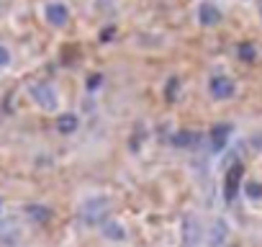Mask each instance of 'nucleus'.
Masks as SVG:
<instances>
[{
    "instance_id": "11",
    "label": "nucleus",
    "mask_w": 262,
    "mask_h": 247,
    "mask_svg": "<svg viewBox=\"0 0 262 247\" xmlns=\"http://www.w3.org/2000/svg\"><path fill=\"white\" fill-rule=\"evenodd\" d=\"M26 214H29V219H34V221H49V209L47 206H39V203H29L26 206Z\"/></svg>"
},
{
    "instance_id": "1",
    "label": "nucleus",
    "mask_w": 262,
    "mask_h": 247,
    "mask_svg": "<svg viewBox=\"0 0 262 247\" xmlns=\"http://www.w3.org/2000/svg\"><path fill=\"white\" fill-rule=\"evenodd\" d=\"M105 214H108V203H105L103 198H90V201H85L82 209H80V219H82L85 224H100V221L105 219Z\"/></svg>"
},
{
    "instance_id": "3",
    "label": "nucleus",
    "mask_w": 262,
    "mask_h": 247,
    "mask_svg": "<svg viewBox=\"0 0 262 247\" xmlns=\"http://www.w3.org/2000/svg\"><path fill=\"white\" fill-rule=\"evenodd\" d=\"M198 237H201L198 221H195V216H188L185 227H183V244L185 247H198Z\"/></svg>"
},
{
    "instance_id": "14",
    "label": "nucleus",
    "mask_w": 262,
    "mask_h": 247,
    "mask_svg": "<svg viewBox=\"0 0 262 247\" xmlns=\"http://www.w3.org/2000/svg\"><path fill=\"white\" fill-rule=\"evenodd\" d=\"M247 193H249L252 198H257V196H262V186H259V183H249V186H247Z\"/></svg>"
},
{
    "instance_id": "7",
    "label": "nucleus",
    "mask_w": 262,
    "mask_h": 247,
    "mask_svg": "<svg viewBox=\"0 0 262 247\" xmlns=\"http://www.w3.org/2000/svg\"><path fill=\"white\" fill-rule=\"evenodd\" d=\"M198 18H201L203 26H216L221 21V11L216 6H211V3H203L201 11H198Z\"/></svg>"
},
{
    "instance_id": "16",
    "label": "nucleus",
    "mask_w": 262,
    "mask_h": 247,
    "mask_svg": "<svg viewBox=\"0 0 262 247\" xmlns=\"http://www.w3.org/2000/svg\"><path fill=\"white\" fill-rule=\"evenodd\" d=\"M11 62V54H8V49L6 47H0V67H3V65H8Z\"/></svg>"
},
{
    "instance_id": "5",
    "label": "nucleus",
    "mask_w": 262,
    "mask_h": 247,
    "mask_svg": "<svg viewBox=\"0 0 262 247\" xmlns=\"http://www.w3.org/2000/svg\"><path fill=\"white\" fill-rule=\"evenodd\" d=\"M242 175H244V165H231V168L226 170V196H229V198H234Z\"/></svg>"
},
{
    "instance_id": "6",
    "label": "nucleus",
    "mask_w": 262,
    "mask_h": 247,
    "mask_svg": "<svg viewBox=\"0 0 262 247\" xmlns=\"http://www.w3.org/2000/svg\"><path fill=\"white\" fill-rule=\"evenodd\" d=\"M47 21L52 26H64L67 24V8L62 3H49L47 6Z\"/></svg>"
},
{
    "instance_id": "15",
    "label": "nucleus",
    "mask_w": 262,
    "mask_h": 247,
    "mask_svg": "<svg viewBox=\"0 0 262 247\" xmlns=\"http://www.w3.org/2000/svg\"><path fill=\"white\" fill-rule=\"evenodd\" d=\"M188 142H190V134H188V132H183V134L175 137V145H178V147H188Z\"/></svg>"
},
{
    "instance_id": "13",
    "label": "nucleus",
    "mask_w": 262,
    "mask_h": 247,
    "mask_svg": "<svg viewBox=\"0 0 262 247\" xmlns=\"http://www.w3.org/2000/svg\"><path fill=\"white\" fill-rule=\"evenodd\" d=\"M239 57L247 59V62H252V59H254V49H252V44H242V47H239Z\"/></svg>"
},
{
    "instance_id": "12",
    "label": "nucleus",
    "mask_w": 262,
    "mask_h": 247,
    "mask_svg": "<svg viewBox=\"0 0 262 247\" xmlns=\"http://www.w3.org/2000/svg\"><path fill=\"white\" fill-rule=\"evenodd\" d=\"M103 234L111 237V239H121V237H123V229H121L118 224H113V221H105V224H103Z\"/></svg>"
},
{
    "instance_id": "19",
    "label": "nucleus",
    "mask_w": 262,
    "mask_h": 247,
    "mask_svg": "<svg viewBox=\"0 0 262 247\" xmlns=\"http://www.w3.org/2000/svg\"><path fill=\"white\" fill-rule=\"evenodd\" d=\"M259 11H262V6H259Z\"/></svg>"
},
{
    "instance_id": "17",
    "label": "nucleus",
    "mask_w": 262,
    "mask_h": 247,
    "mask_svg": "<svg viewBox=\"0 0 262 247\" xmlns=\"http://www.w3.org/2000/svg\"><path fill=\"white\" fill-rule=\"evenodd\" d=\"M175 88H178V80H170V88H167V95L172 98V93H175Z\"/></svg>"
},
{
    "instance_id": "10",
    "label": "nucleus",
    "mask_w": 262,
    "mask_h": 247,
    "mask_svg": "<svg viewBox=\"0 0 262 247\" xmlns=\"http://www.w3.org/2000/svg\"><path fill=\"white\" fill-rule=\"evenodd\" d=\"M77 116L75 113H62L59 118H57V129L62 132V134H72L75 129H77Z\"/></svg>"
},
{
    "instance_id": "2",
    "label": "nucleus",
    "mask_w": 262,
    "mask_h": 247,
    "mask_svg": "<svg viewBox=\"0 0 262 247\" xmlns=\"http://www.w3.org/2000/svg\"><path fill=\"white\" fill-rule=\"evenodd\" d=\"M31 95H34V100H36L41 108H47V111H52V108L57 106V93H54V88H52L49 83H36V85H31Z\"/></svg>"
},
{
    "instance_id": "9",
    "label": "nucleus",
    "mask_w": 262,
    "mask_h": 247,
    "mask_svg": "<svg viewBox=\"0 0 262 247\" xmlns=\"http://www.w3.org/2000/svg\"><path fill=\"white\" fill-rule=\"evenodd\" d=\"M226 234H229V229H226V224L221 221V219H216L213 221V227H211V247H221L224 242H226Z\"/></svg>"
},
{
    "instance_id": "18",
    "label": "nucleus",
    "mask_w": 262,
    "mask_h": 247,
    "mask_svg": "<svg viewBox=\"0 0 262 247\" xmlns=\"http://www.w3.org/2000/svg\"><path fill=\"white\" fill-rule=\"evenodd\" d=\"M98 83H100V77H90V83H88V88H98Z\"/></svg>"
},
{
    "instance_id": "4",
    "label": "nucleus",
    "mask_w": 262,
    "mask_h": 247,
    "mask_svg": "<svg viewBox=\"0 0 262 247\" xmlns=\"http://www.w3.org/2000/svg\"><path fill=\"white\" fill-rule=\"evenodd\" d=\"M208 88H211V95L213 98H229L234 93V83L229 77H213Z\"/></svg>"
},
{
    "instance_id": "8",
    "label": "nucleus",
    "mask_w": 262,
    "mask_h": 247,
    "mask_svg": "<svg viewBox=\"0 0 262 247\" xmlns=\"http://www.w3.org/2000/svg\"><path fill=\"white\" fill-rule=\"evenodd\" d=\"M229 132H231L229 123H216V127L211 129V145H213V150H221V147L226 145Z\"/></svg>"
}]
</instances>
